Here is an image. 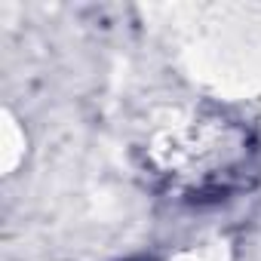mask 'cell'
Returning a JSON list of instances; mask_svg holds the SVG:
<instances>
[{"label":"cell","mask_w":261,"mask_h":261,"mask_svg":"<svg viewBox=\"0 0 261 261\" xmlns=\"http://www.w3.org/2000/svg\"><path fill=\"white\" fill-rule=\"evenodd\" d=\"M139 163L166 200L215 206L258 185L261 145L246 120L218 108H194L154 129L139 148Z\"/></svg>","instance_id":"obj_1"},{"label":"cell","mask_w":261,"mask_h":261,"mask_svg":"<svg viewBox=\"0 0 261 261\" xmlns=\"http://www.w3.org/2000/svg\"><path fill=\"white\" fill-rule=\"evenodd\" d=\"M129 261H154V258H129Z\"/></svg>","instance_id":"obj_2"}]
</instances>
